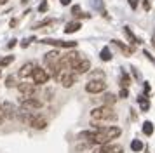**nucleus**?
Listing matches in <instances>:
<instances>
[{
  "mask_svg": "<svg viewBox=\"0 0 155 153\" xmlns=\"http://www.w3.org/2000/svg\"><path fill=\"white\" fill-rule=\"evenodd\" d=\"M42 44H49L54 47H61V49H73L77 47V42L75 40H54V38H42Z\"/></svg>",
  "mask_w": 155,
  "mask_h": 153,
  "instance_id": "nucleus-7",
  "label": "nucleus"
},
{
  "mask_svg": "<svg viewBox=\"0 0 155 153\" xmlns=\"http://www.w3.org/2000/svg\"><path fill=\"white\" fill-rule=\"evenodd\" d=\"M12 61H14V56H5V57H0V68H2V66H9Z\"/></svg>",
  "mask_w": 155,
  "mask_h": 153,
  "instance_id": "nucleus-24",
  "label": "nucleus"
},
{
  "mask_svg": "<svg viewBox=\"0 0 155 153\" xmlns=\"http://www.w3.org/2000/svg\"><path fill=\"white\" fill-rule=\"evenodd\" d=\"M122 134L120 127L117 125H110V127H98L94 129V136H92L91 143L92 145H105V143H110L112 139H117Z\"/></svg>",
  "mask_w": 155,
  "mask_h": 153,
  "instance_id": "nucleus-1",
  "label": "nucleus"
},
{
  "mask_svg": "<svg viewBox=\"0 0 155 153\" xmlns=\"http://www.w3.org/2000/svg\"><path fill=\"white\" fill-rule=\"evenodd\" d=\"M16 42H18V40H16V38H12V40H11V42L7 44V47H9V49H12V47L16 45Z\"/></svg>",
  "mask_w": 155,
  "mask_h": 153,
  "instance_id": "nucleus-35",
  "label": "nucleus"
},
{
  "mask_svg": "<svg viewBox=\"0 0 155 153\" xmlns=\"http://www.w3.org/2000/svg\"><path fill=\"white\" fill-rule=\"evenodd\" d=\"M152 44H153V49H155V35L152 37Z\"/></svg>",
  "mask_w": 155,
  "mask_h": 153,
  "instance_id": "nucleus-38",
  "label": "nucleus"
},
{
  "mask_svg": "<svg viewBox=\"0 0 155 153\" xmlns=\"http://www.w3.org/2000/svg\"><path fill=\"white\" fill-rule=\"evenodd\" d=\"M9 0H0V4H2V5H4V4H7Z\"/></svg>",
  "mask_w": 155,
  "mask_h": 153,
  "instance_id": "nucleus-39",
  "label": "nucleus"
},
{
  "mask_svg": "<svg viewBox=\"0 0 155 153\" xmlns=\"http://www.w3.org/2000/svg\"><path fill=\"white\" fill-rule=\"evenodd\" d=\"M5 85H7V87H14V85H16V78H14V76H7Z\"/></svg>",
  "mask_w": 155,
  "mask_h": 153,
  "instance_id": "nucleus-27",
  "label": "nucleus"
},
{
  "mask_svg": "<svg viewBox=\"0 0 155 153\" xmlns=\"http://www.w3.org/2000/svg\"><path fill=\"white\" fill-rule=\"evenodd\" d=\"M143 148H145V146H143V143H141L140 139H133V143H131V150H133V151H141V150H143Z\"/></svg>",
  "mask_w": 155,
  "mask_h": 153,
  "instance_id": "nucleus-23",
  "label": "nucleus"
},
{
  "mask_svg": "<svg viewBox=\"0 0 155 153\" xmlns=\"http://www.w3.org/2000/svg\"><path fill=\"white\" fill-rule=\"evenodd\" d=\"M105 89L106 83L103 78H94V80H89L85 83V92H89V94H101Z\"/></svg>",
  "mask_w": 155,
  "mask_h": 153,
  "instance_id": "nucleus-4",
  "label": "nucleus"
},
{
  "mask_svg": "<svg viewBox=\"0 0 155 153\" xmlns=\"http://www.w3.org/2000/svg\"><path fill=\"white\" fill-rule=\"evenodd\" d=\"M33 68H35V64H33V63H25V64L21 66V70H19V76H21V78L31 76V73H33Z\"/></svg>",
  "mask_w": 155,
  "mask_h": 153,
  "instance_id": "nucleus-14",
  "label": "nucleus"
},
{
  "mask_svg": "<svg viewBox=\"0 0 155 153\" xmlns=\"http://www.w3.org/2000/svg\"><path fill=\"white\" fill-rule=\"evenodd\" d=\"M94 153H124V148L117 143H105V145H99V148Z\"/></svg>",
  "mask_w": 155,
  "mask_h": 153,
  "instance_id": "nucleus-9",
  "label": "nucleus"
},
{
  "mask_svg": "<svg viewBox=\"0 0 155 153\" xmlns=\"http://www.w3.org/2000/svg\"><path fill=\"white\" fill-rule=\"evenodd\" d=\"M31 78H33V83L35 85H44V83H47V80H49V71L40 68V66H35L33 68V73H31Z\"/></svg>",
  "mask_w": 155,
  "mask_h": 153,
  "instance_id": "nucleus-5",
  "label": "nucleus"
},
{
  "mask_svg": "<svg viewBox=\"0 0 155 153\" xmlns=\"http://www.w3.org/2000/svg\"><path fill=\"white\" fill-rule=\"evenodd\" d=\"M145 153H150V151H148V150H145Z\"/></svg>",
  "mask_w": 155,
  "mask_h": 153,
  "instance_id": "nucleus-40",
  "label": "nucleus"
},
{
  "mask_svg": "<svg viewBox=\"0 0 155 153\" xmlns=\"http://www.w3.org/2000/svg\"><path fill=\"white\" fill-rule=\"evenodd\" d=\"M73 70H75V73H78V75L87 73V71L91 70V61H89V59H85V57H82V59L73 66Z\"/></svg>",
  "mask_w": 155,
  "mask_h": 153,
  "instance_id": "nucleus-12",
  "label": "nucleus"
},
{
  "mask_svg": "<svg viewBox=\"0 0 155 153\" xmlns=\"http://www.w3.org/2000/svg\"><path fill=\"white\" fill-rule=\"evenodd\" d=\"M18 90H19L25 97H31L33 94H35L37 85L35 83H26L25 82V83H19V85H18Z\"/></svg>",
  "mask_w": 155,
  "mask_h": 153,
  "instance_id": "nucleus-11",
  "label": "nucleus"
},
{
  "mask_svg": "<svg viewBox=\"0 0 155 153\" xmlns=\"http://www.w3.org/2000/svg\"><path fill=\"white\" fill-rule=\"evenodd\" d=\"M58 82L63 83V87L70 89L71 85L77 82V73H75V71H66V73H63V75L59 76V80H58Z\"/></svg>",
  "mask_w": 155,
  "mask_h": 153,
  "instance_id": "nucleus-10",
  "label": "nucleus"
},
{
  "mask_svg": "<svg viewBox=\"0 0 155 153\" xmlns=\"http://www.w3.org/2000/svg\"><path fill=\"white\" fill-rule=\"evenodd\" d=\"M4 120H5V115H4V110H2V103H0V125H2Z\"/></svg>",
  "mask_w": 155,
  "mask_h": 153,
  "instance_id": "nucleus-31",
  "label": "nucleus"
},
{
  "mask_svg": "<svg viewBox=\"0 0 155 153\" xmlns=\"http://www.w3.org/2000/svg\"><path fill=\"white\" fill-rule=\"evenodd\" d=\"M115 101H117V97L113 96V94H105V96H103V104H105V106H112Z\"/></svg>",
  "mask_w": 155,
  "mask_h": 153,
  "instance_id": "nucleus-21",
  "label": "nucleus"
},
{
  "mask_svg": "<svg viewBox=\"0 0 155 153\" xmlns=\"http://www.w3.org/2000/svg\"><path fill=\"white\" fill-rule=\"evenodd\" d=\"M112 42H113V45H117V47L122 50V54H124V56H131L134 52V49L131 47V45L127 47V45H124V44H122V42H119V40H112Z\"/></svg>",
  "mask_w": 155,
  "mask_h": 153,
  "instance_id": "nucleus-18",
  "label": "nucleus"
},
{
  "mask_svg": "<svg viewBox=\"0 0 155 153\" xmlns=\"http://www.w3.org/2000/svg\"><path fill=\"white\" fill-rule=\"evenodd\" d=\"M44 106V103L37 97H23L21 99V108L23 110H40Z\"/></svg>",
  "mask_w": 155,
  "mask_h": 153,
  "instance_id": "nucleus-8",
  "label": "nucleus"
},
{
  "mask_svg": "<svg viewBox=\"0 0 155 153\" xmlns=\"http://www.w3.org/2000/svg\"><path fill=\"white\" fill-rule=\"evenodd\" d=\"M127 96H129L127 89H120V97H127Z\"/></svg>",
  "mask_w": 155,
  "mask_h": 153,
  "instance_id": "nucleus-34",
  "label": "nucleus"
},
{
  "mask_svg": "<svg viewBox=\"0 0 155 153\" xmlns=\"http://www.w3.org/2000/svg\"><path fill=\"white\" fill-rule=\"evenodd\" d=\"M51 23H52V19H44V21H40V23H37L35 26H33V30H40V28H44V26H49Z\"/></svg>",
  "mask_w": 155,
  "mask_h": 153,
  "instance_id": "nucleus-25",
  "label": "nucleus"
},
{
  "mask_svg": "<svg viewBox=\"0 0 155 153\" xmlns=\"http://www.w3.org/2000/svg\"><path fill=\"white\" fill-rule=\"evenodd\" d=\"M91 118L94 122H113L117 120V111L112 106H98L91 111Z\"/></svg>",
  "mask_w": 155,
  "mask_h": 153,
  "instance_id": "nucleus-2",
  "label": "nucleus"
},
{
  "mask_svg": "<svg viewBox=\"0 0 155 153\" xmlns=\"http://www.w3.org/2000/svg\"><path fill=\"white\" fill-rule=\"evenodd\" d=\"M80 12H82L80 5H73V7H71V14H73V16H78Z\"/></svg>",
  "mask_w": 155,
  "mask_h": 153,
  "instance_id": "nucleus-28",
  "label": "nucleus"
},
{
  "mask_svg": "<svg viewBox=\"0 0 155 153\" xmlns=\"http://www.w3.org/2000/svg\"><path fill=\"white\" fill-rule=\"evenodd\" d=\"M143 132H145L147 136H152V134H153V124H152L150 120H147V122L143 124Z\"/></svg>",
  "mask_w": 155,
  "mask_h": 153,
  "instance_id": "nucleus-22",
  "label": "nucleus"
},
{
  "mask_svg": "<svg viewBox=\"0 0 155 153\" xmlns=\"http://www.w3.org/2000/svg\"><path fill=\"white\" fill-rule=\"evenodd\" d=\"M124 35L127 37V40L131 42V44H134V45H138V44H143V40H141V38H138V37H136V35H134L133 31L129 30V26H124Z\"/></svg>",
  "mask_w": 155,
  "mask_h": 153,
  "instance_id": "nucleus-15",
  "label": "nucleus"
},
{
  "mask_svg": "<svg viewBox=\"0 0 155 153\" xmlns=\"http://www.w3.org/2000/svg\"><path fill=\"white\" fill-rule=\"evenodd\" d=\"M61 56L63 54H61L59 50H51V52H47V54L44 56V63H45V66H47L49 71H52V70L56 68V64L59 63Z\"/></svg>",
  "mask_w": 155,
  "mask_h": 153,
  "instance_id": "nucleus-6",
  "label": "nucleus"
},
{
  "mask_svg": "<svg viewBox=\"0 0 155 153\" xmlns=\"http://www.w3.org/2000/svg\"><path fill=\"white\" fill-rule=\"evenodd\" d=\"M33 40H35V38H25V40H23V44H21V47H28L30 42H33Z\"/></svg>",
  "mask_w": 155,
  "mask_h": 153,
  "instance_id": "nucleus-30",
  "label": "nucleus"
},
{
  "mask_svg": "<svg viewBox=\"0 0 155 153\" xmlns=\"http://www.w3.org/2000/svg\"><path fill=\"white\" fill-rule=\"evenodd\" d=\"M120 85H122V89L131 87V75L127 73L126 70H120Z\"/></svg>",
  "mask_w": 155,
  "mask_h": 153,
  "instance_id": "nucleus-16",
  "label": "nucleus"
},
{
  "mask_svg": "<svg viewBox=\"0 0 155 153\" xmlns=\"http://www.w3.org/2000/svg\"><path fill=\"white\" fill-rule=\"evenodd\" d=\"M2 110H4V115H5V118H14V117H18V108H16L12 103H9V101H5V103L2 104Z\"/></svg>",
  "mask_w": 155,
  "mask_h": 153,
  "instance_id": "nucleus-13",
  "label": "nucleus"
},
{
  "mask_svg": "<svg viewBox=\"0 0 155 153\" xmlns=\"http://www.w3.org/2000/svg\"><path fill=\"white\" fill-rule=\"evenodd\" d=\"M99 57H101L103 61H112V50L108 47H103L101 52H99Z\"/></svg>",
  "mask_w": 155,
  "mask_h": 153,
  "instance_id": "nucleus-19",
  "label": "nucleus"
},
{
  "mask_svg": "<svg viewBox=\"0 0 155 153\" xmlns=\"http://www.w3.org/2000/svg\"><path fill=\"white\" fill-rule=\"evenodd\" d=\"M127 2H129L131 9H136V7H138V0H127Z\"/></svg>",
  "mask_w": 155,
  "mask_h": 153,
  "instance_id": "nucleus-32",
  "label": "nucleus"
},
{
  "mask_svg": "<svg viewBox=\"0 0 155 153\" xmlns=\"http://www.w3.org/2000/svg\"><path fill=\"white\" fill-rule=\"evenodd\" d=\"M143 54L147 56V57H148V59H150V61H152V63H155V59H153V56L150 54V52H148V50H145V52H143Z\"/></svg>",
  "mask_w": 155,
  "mask_h": 153,
  "instance_id": "nucleus-33",
  "label": "nucleus"
},
{
  "mask_svg": "<svg viewBox=\"0 0 155 153\" xmlns=\"http://www.w3.org/2000/svg\"><path fill=\"white\" fill-rule=\"evenodd\" d=\"M19 120H21L23 124L30 125V127H33V129H45L47 127V120L42 117V115H33V113H30V111H25L21 115H18Z\"/></svg>",
  "mask_w": 155,
  "mask_h": 153,
  "instance_id": "nucleus-3",
  "label": "nucleus"
},
{
  "mask_svg": "<svg viewBox=\"0 0 155 153\" xmlns=\"http://www.w3.org/2000/svg\"><path fill=\"white\" fill-rule=\"evenodd\" d=\"M47 9H49V4H47V0H42V4L38 5V11H40V12H45Z\"/></svg>",
  "mask_w": 155,
  "mask_h": 153,
  "instance_id": "nucleus-26",
  "label": "nucleus"
},
{
  "mask_svg": "<svg viewBox=\"0 0 155 153\" xmlns=\"http://www.w3.org/2000/svg\"><path fill=\"white\" fill-rule=\"evenodd\" d=\"M141 5H143L145 11H150V2H148V0H141Z\"/></svg>",
  "mask_w": 155,
  "mask_h": 153,
  "instance_id": "nucleus-29",
  "label": "nucleus"
},
{
  "mask_svg": "<svg viewBox=\"0 0 155 153\" xmlns=\"http://www.w3.org/2000/svg\"><path fill=\"white\" fill-rule=\"evenodd\" d=\"M59 2H61V5H70L71 0H59Z\"/></svg>",
  "mask_w": 155,
  "mask_h": 153,
  "instance_id": "nucleus-36",
  "label": "nucleus"
},
{
  "mask_svg": "<svg viewBox=\"0 0 155 153\" xmlns=\"http://www.w3.org/2000/svg\"><path fill=\"white\" fill-rule=\"evenodd\" d=\"M138 101H140V106H141V110L143 111H147L148 108H150V101H148L147 96H140L138 97Z\"/></svg>",
  "mask_w": 155,
  "mask_h": 153,
  "instance_id": "nucleus-20",
  "label": "nucleus"
},
{
  "mask_svg": "<svg viewBox=\"0 0 155 153\" xmlns=\"http://www.w3.org/2000/svg\"><path fill=\"white\" fill-rule=\"evenodd\" d=\"M80 28H82V24H80V21H71V23H68V24L64 26V33L71 35V33H75V31H78Z\"/></svg>",
  "mask_w": 155,
  "mask_h": 153,
  "instance_id": "nucleus-17",
  "label": "nucleus"
},
{
  "mask_svg": "<svg viewBox=\"0 0 155 153\" xmlns=\"http://www.w3.org/2000/svg\"><path fill=\"white\" fill-rule=\"evenodd\" d=\"M16 24H18V19H11V26L14 28V26H16Z\"/></svg>",
  "mask_w": 155,
  "mask_h": 153,
  "instance_id": "nucleus-37",
  "label": "nucleus"
}]
</instances>
